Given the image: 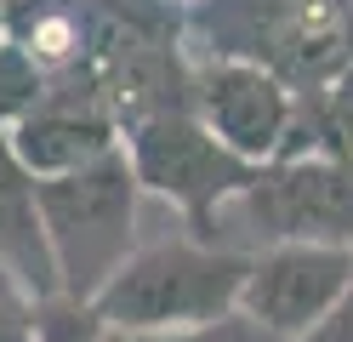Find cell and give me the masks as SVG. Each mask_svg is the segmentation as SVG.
I'll use <instances>...</instances> for the list:
<instances>
[{"instance_id": "cell-15", "label": "cell", "mask_w": 353, "mask_h": 342, "mask_svg": "<svg viewBox=\"0 0 353 342\" xmlns=\"http://www.w3.org/2000/svg\"><path fill=\"white\" fill-rule=\"evenodd\" d=\"M12 35V12H6V0H0V40Z\"/></svg>"}, {"instance_id": "cell-12", "label": "cell", "mask_w": 353, "mask_h": 342, "mask_svg": "<svg viewBox=\"0 0 353 342\" xmlns=\"http://www.w3.org/2000/svg\"><path fill=\"white\" fill-rule=\"evenodd\" d=\"M171 342H279V336L262 331L245 314H228V319H216V325H205V331H188V336H171Z\"/></svg>"}, {"instance_id": "cell-16", "label": "cell", "mask_w": 353, "mask_h": 342, "mask_svg": "<svg viewBox=\"0 0 353 342\" xmlns=\"http://www.w3.org/2000/svg\"><path fill=\"white\" fill-rule=\"evenodd\" d=\"M165 6H171V0H165ZM176 6H194V0H176Z\"/></svg>"}, {"instance_id": "cell-13", "label": "cell", "mask_w": 353, "mask_h": 342, "mask_svg": "<svg viewBox=\"0 0 353 342\" xmlns=\"http://www.w3.org/2000/svg\"><path fill=\"white\" fill-rule=\"evenodd\" d=\"M307 342H353V285L342 291V303H336V314L325 319V325L307 336Z\"/></svg>"}, {"instance_id": "cell-11", "label": "cell", "mask_w": 353, "mask_h": 342, "mask_svg": "<svg viewBox=\"0 0 353 342\" xmlns=\"http://www.w3.org/2000/svg\"><path fill=\"white\" fill-rule=\"evenodd\" d=\"M34 319H40V303L17 285V274L0 263V342H40Z\"/></svg>"}, {"instance_id": "cell-8", "label": "cell", "mask_w": 353, "mask_h": 342, "mask_svg": "<svg viewBox=\"0 0 353 342\" xmlns=\"http://www.w3.org/2000/svg\"><path fill=\"white\" fill-rule=\"evenodd\" d=\"M0 263L17 274L34 303L63 296V274L46 240V211H40V177L12 154L6 131H0Z\"/></svg>"}, {"instance_id": "cell-14", "label": "cell", "mask_w": 353, "mask_h": 342, "mask_svg": "<svg viewBox=\"0 0 353 342\" xmlns=\"http://www.w3.org/2000/svg\"><path fill=\"white\" fill-rule=\"evenodd\" d=\"M336 97H342V103H353V52H347V63H342V80H336Z\"/></svg>"}, {"instance_id": "cell-3", "label": "cell", "mask_w": 353, "mask_h": 342, "mask_svg": "<svg viewBox=\"0 0 353 342\" xmlns=\"http://www.w3.org/2000/svg\"><path fill=\"white\" fill-rule=\"evenodd\" d=\"M125 154H131V171H137L143 194L171 200L188 217L194 240H211L223 205L234 194H245L262 171L251 160H239L194 108H165V114H148V120L125 126Z\"/></svg>"}, {"instance_id": "cell-2", "label": "cell", "mask_w": 353, "mask_h": 342, "mask_svg": "<svg viewBox=\"0 0 353 342\" xmlns=\"http://www.w3.org/2000/svg\"><path fill=\"white\" fill-rule=\"evenodd\" d=\"M137 200L143 182L131 171L125 143L74 177L40 182V211H46V240L63 274V296L92 303L137 257Z\"/></svg>"}, {"instance_id": "cell-1", "label": "cell", "mask_w": 353, "mask_h": 342, "mask_svg": "<svg viewBox=\"0 0 353 342\" xmlns=\"http://www.w3.org/2000/svg\"><path fill=\"white\" fill-rule=\"evenodd\" d=\"M245 280H251V251L188 234V240L137 245V257L92 296V308L125 336L171 342L239 314Z\"/></svg>"}, {"instance_id": "cell-10", "label": "cell", "mask_w": 353, "mask_h": 342, "mask_svg": "<svg viewBox=\"0 0 353 342\" xmlns=\"http://www.w3.org/2000/svg\"><path fill=\"white\" fill-rule=\"evenodd\" d=\"M302 154H325L353 171V103H342L336 91H319L307 103V149Z\"/></svg>"}, {"instance_id": "cell-9", "label": "cell", "mask_w": 353, "mask_h": 342, "mask_svg": "<svg viewBox=\"0 0 353 342\" xmlns=\"http://www.w3.org/2000/svg\"><path fill=\"white\" fill-rule=\"evenodd\" d=\"M46 97H52V75L6 35V40H0V131L23 126Z\"/></svg>"}, {"instance_id": "cell-6", "label": "cell", "mask_w": 353, "mask_h": 342, "mask_svg": "<svg viewBox=\"0 0 353 342\" xmlns=\"http://www.w3.org/2000/svg\"><path fill=\"white\" fill-rule=\"evenodd\" d=\"M353 285V251L342 245H268L251 251V280L239 291V314L256 319L279 342H307L342 291Z\"/></svg>"}, {"instance_id": "cell-4", "label": "cell", "mask_w": 353, "mask_h": 342, "mask_svg": "<svg viewBox=\"0 0 353 342\" xmlns=\"http://www.w3.org/2000/svg\"><path fill=\"white\" fill-rule=\"evenodd\" d=\"M239 217L256 234V251L268 245H342L353 251V171L325 154H291L262 166L245 194L223 205L228 222ZM216 240V228H211Z\"/></svg>"}, {"instance_id": "cell-7", "label": "cell", "mask_w": 353, "mask_h": 342, "mask_svg": "<svg viewBox=\"0 0 353 342\" xmlns=\"http://www.w3.org/2000/svg\"><path fill=\"white\" fill-rule=\"evenodd\" d=\"M12 154L46 182V177H74L85 166H97L103 154H114L125 143V131L114 120V108L103 97H69V91H52L23 126L6 131Z\"/></svg>"}, {"instance_id": "cell-5", "label": "cell", "mask_w": 353, "mask_h": 342, "mask_svg": "<svg viewBox=\"0 0 353 342\" xmlns=\"http://www.w3.org/2000/svg\"><path fill=\"white\" fill-rule=\"evenodd\" d=\"M188 108L200 114L239 160H251V166L285 160L291 131H296V114H302L291 80H285L274 63L239 57V52H216L205 63H194Z\"/></svg>"}]
</instances>
